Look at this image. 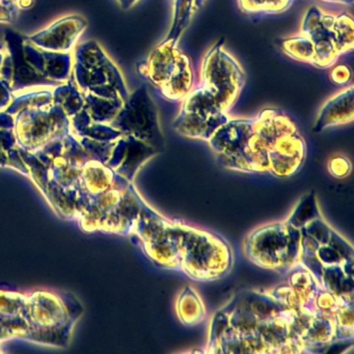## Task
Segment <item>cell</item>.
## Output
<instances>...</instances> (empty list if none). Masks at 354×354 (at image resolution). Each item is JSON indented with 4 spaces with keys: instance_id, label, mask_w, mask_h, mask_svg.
Masks as SVG:
<instances>
[{
    "instance_id": "5b68a950",
    "label": "cell",
    "mask_w": 354,
    "mask_h": 354,
    "mask_svg": "<svg viewBox=\"0 0 354 354\" xmlns=\"http://www.w3.org/2000/svg\"><path fill=\"white\" fill-rule=\"evenodd\" d=\"M353 117L354 88L350 86L325 102L317 118L314 131L321 132L331 126L350 123Z\"/></svg>"
},
{
    "instance_id": "3957f363",
    "label": "cell",
    "mask_w": 354,
    "mask_h": 354,
    "mask_svg": "<svg viewBox=\"0 0 354 354\" xmlns=\"http://www.w3.org/2000/svg\"><path fill=\"white\" fill-rule=\"evenodd\" d=\"M245 82V71L225 48V40L221 39L203 57L198 86L227 113L237 102Z\"/></svg>"
},
{
    "instance_id": "8992f818",
    "label": "cell",
    "mask_w": 354,
    "mask_h": 354,
    "mask_svg": "<svg viewBox=\"0 0 354 354\" xmlns=\"http://www.w3.org/2000/svg\"><path fill=\"white\" fill-rule=\"evenodd\" d=\"M200 9L198 0H175L173 22L165 39L180 42L182 35L187 30L192 18Z\"/></svg>"
},
{
    "instance_id": "7c38bea8",
    "label": "cell",
    "mask_w": 354,
    "mask_h": 354,
    "mask_svg": "<svg viewBox=\"0 0 354 354\" xmlns=\"http://www.w3.org/2000/svg\"><path fill=\"white\" fill-rule=\"evenodd\" d=\"M205 1H206V0H198V7L202 8L203 6H204Z\"/></svg>"
},
{
    "instance_id": "ba28073f",
    "label": "cell",
    "mask_w": 354,
    "mask_h": 354,
    "mask_svg": "<svg viewBox=\"0 0 354 354\" xmlns=\"http://www.w3.org/2000/svg\"><path fill=\"white\" fill-rule=\"evenodd\" d=\"M293 0H238L240 10L245 14L274 15L287 11Z\"/></svg>"
},
{
    "instance_id": "9c48e42d",
    "label": "cell",
    "mask_w": 354,
    "mask_h": 354,
    "mask_svg": "<svg viewBox=\"0 0 354 354\" xmlns=\"http://www.w3.org/2000/svg\"><path fill=\"white\" fill-rule=\"evenodd\" d=\"M351 70L347 66L339 65L333 68L330 72V80L337 86L347 84L351 80Z\"/></svg>"
},
{
    "instance_id": "6da1fadb",
    "label": "cell",
    "mask_w": 354,
    "mask_h": 354,
    "mask_svg": "<svg viewBox=\"0 0 354 354\" xmlns=\"http://www.w3.org/2000/svg\"><path fill=\"white\" fill-rule=\"evenodd\" d=\"M300 34L312 45L310 65L327 69L344 53L353 50L354 24L350 14H326L318 7H310L302 20Z\"/></svg>"
},
{
    "instance_id": "277c9868",
    "label": "cell",
    "mask_w": 354,
    "mask_h": 354,
    "mask_svg": "<svg viewBox=\"0 0 354 354\" xmlns=\"http://www.w3.org/2000/svg\"><path fill=\"white\" fill-rule=\"evenodd\" d=\"M181 102L174 127L185 136L211 138L217 128L230 120L227 113L202 86H194Z\"/></svg>"
},
{
    "instance_id": "30bf717a",
    "label": "cell",
    "mask_w": 354,
    "mask_h": 354,
    "mask_svg": "<svg viewBox=\"0 0 354 354\" xmlns=\"http://www.w3.org/2000/svg\"><path fill=\"white\" fill-rule=\"evenodd\" d=\"M325 3H342V5H350L353 3V0H322Z\"/></svg>"
},
{
    "instance_id": "7a4b0ae2",
    "label": "cell",
    "mask_w": 354,
    "mask_h": 354,
    "mask_svg": "<svg viewBox=\"0 0 354 354\" xmlns=\"http://www.w3.org/2000/svg\"><path fill=\"white\" fill-rule=\"evenodd\" d=\"M140 73L169 101H182L194 86L192 61L179 49V42L163 39L140 67Z\"/></svg>"
},
{
    "instance_id": "8fae6325",
    "label": "cell",
    "mask_w": 354,
    "mask_h": 354,
    "mask_svg": "<svg viewBox=\"0 0 354 354\" xmlns=\"http://www.w3.org/2000/svg\"><path fill=\"white\" fill-rule=\"evenodd\" d=\"M122 1H123V5L125 6V7L129 8L132 7L134 3H138V0H122Z\"/></svg>"
},
{
    "instance_id": "52a82bcc",
    "label": "cell",
    "mask_w": 354,
    "mask_h": 354,
    "mask_svg": "<svg viewBox=\"0 0 354 354\" xmlns=\"http://www.w3.org/2000/svg\"><path fill=\"white\" fill-rule=\"evenodd\" d=\"M283 53L294 61L310 65L313 59V49L310 41L299 34L291 38L281 39L279 42Z\"/></svg>"
}]
</instances>
